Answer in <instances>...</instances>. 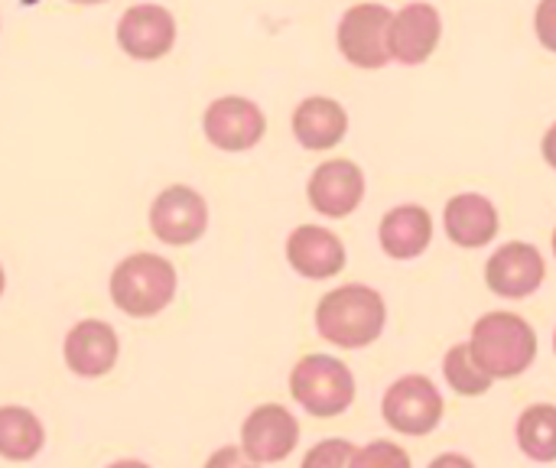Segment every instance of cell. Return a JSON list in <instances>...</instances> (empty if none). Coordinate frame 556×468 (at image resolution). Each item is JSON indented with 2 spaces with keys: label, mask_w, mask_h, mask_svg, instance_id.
<instances>
[{
  "label": "cell",
  "mask_w": 556,
  "mask_h": 468,
  "mask_svg": "<svg viewBox=\"0 0 556 468\" xmlns=\"http://www.w3.org/2000/svg\"><path fill=\"white\" fill-rule=\"evenodd\" d=\"M443 36L440 10L427 0H414L394 13L391 23V59L401 65H420L437 52Z\"/></svg>",
  "instance_id": "12"
},
{
  "label": "cell",
  "mask_w": 556,
  "mask_h": 468,
  "mask_svg": "<svg viewBox=\"0 0 556 468\" xmlns=\"http://www.w3.org/2000/svg\"><path fill=\"white\" fill-rule=\"evenodd\" d=\"M554 349H556V336H554Z\"/></svg>",
  "instance_id": "32"
},
{
  "label": "cell",
  "mask_w": 556,
  "mask_h": 468,
  "mask_svg": "<svg viewBox=\"0 0 556 468\" xmlns=\"http://www.w3.org/2000/svg\"><path fill=\"white\" fill-rule=\"evenodd\" d=\"M349 468H410V456L397 443L375 440V443H365L352 453Z\"/></svg>",
  "instance_id": "22"
},
{
  "label": "cell",
  "mask_w": 556,
  "mask_h": 468,
  "mask_svg": "<svg viewBox=\"0 0 556 468\" xmlns=\"http://www.w3.org/2000/svg\"><path fill=\"white\" fill-rule=\"evenodd\" d=\"M554 251H556V231H554Z\"/></svg>",
  "instance_id": "31"
},
{
  "label": "cell",
  "mask_w": 556,
  "mask_h": 468,
  "mask_svg": "<svg viewBox=\"0 0 556 468\" xmlns=\"http://www.w3.org/2000/svg\"><path fill=\"white\" fill-rule=\"evenodd\" d=\"M117 362V332L101 319H85L65 336V365L78 378H101Z\"/></svg>",
  "instance_id": "15"
},
{
  "label": "cell",
  "mask_w": 556,
  "mask_h": 468,
  "mask_svg": "<svg viewBox=\"0 0 556 468\" xmlns=\"http://www.w3.org/2000/svg\"><path fill=\"white\" fill-rule=\"evenodd\" d=\"M384 322H388V306L381 293L365 283L336 287L316 306L319 336L339 349H368L375 339H381Z\"/></svg>",
  "instance_id": "1"
},
{
  "label": "cell",
  "mask_w": 556,
  "mask_h": 468,
  "mask_svg": "<svg viewBox=\"0 0 556 468\" xmlns=\"http://www.w3.org/2000/svg\"><path fill=\"white\" fill-rule=\"evenodd\" d=\"M300 443V423L296 417L280 407V404H264L257 407L244 427H241V450L248 453V459H254L257 466H270V463H283Z\"/></svg>",
  "instance_id": "10"
},
{
  "label": "cell",
  "mask_w": 556,
  "mask_h": 468,
  "mask_svg": "<svg viewBox=\"0 0 556 468\" xmlns=\"http://www.w3.org/2000/svg\"><path fill=\"white\" fill-rule=\"evenodd\" d=\"M290 394L309 417L329 420L352 407L355 378L349 365L332 355H306L290 371Z\"/></svg>",
  "instance_id": "4"
},
{
  "label": "cell",
  "mask_w": 556,
  "mask_h": 468,
  "mask_svg": "<svg viewBox=\"0 0 556 468\" xmlns=\"http://www.w3.org/2000/svg\"><path fill=\"white\" fill-rule=\"evenodd\" d=\"M176 296V270L160 254H130L111 274V300L121 313L134 319H150L163 313Z\"/></svg>",
  "instance_id": "3"
},
{
  "label": "cell",
  "mask_w": 556,
  "mask_h": 468,
  "mask_svg": "<svg viewBox=\"0 0 556 468\" xmlns=\"http://www.w3.org/2000/svg\"><path fill=\"white\" fill-rule=\"evenodd\" d=\"M349 130V114L336 98L313 94L293 111V137L306 150H332Z\"/></svg>",
  "instance_id": "18"
},
{
  "label": "cell",
  "mask_w": 556,
  "mask_h": 468,
  "mask_svg": "<svg viewBox=\"0 0 556 468\" xmlns=\"http://www.w3.org/2000/svg\"><path fill=\"white\" fill-rule=\"evenodd\" d=\"M544 274H547V264H544L541 251L528 241L502 244L485 264L489 290L505 300H525V296L538 293L544 283Z\"/></svg>",
  "instance_id": "9"
},
{
  "label": "cell",
  "mask_w": 556,
  "mask_h": 468,
  "mask_svg": "<svg viewBox=\"0 0 556 468\" xmlns=\"http://www.w3.org/2000/svg\"><path fill=\"white\" fill-rule=\"evenodd\" d=\"M355 446L349 440H323L313 446L300 468H349Z\"/></svg>",
  "instance_id": "23"
},
{
  "label": "cell",
  "mask_w": 556,
  "mask_h": 468,
  "mask_svg": "<svg viewBox=\"0 0 556 468\" xmlns=\"http://www.w3.org/2000/svg\"><path fill=\"white\" fill-rule=\"evenodd\" d=\"M443 375H446V384L463 394V397H482L485 391H492V375L482 371V365L476 362L469 342H459L446 352L443 358Z\"/></svg>",
  "instance_id": "21"
},
{
  "label": "cell",
  "mask_w": 556,
  "mask_h": 468,
  "mask_svg": "<svg viewBox=\"0 0 556 468\" xmlns=\"http://www.w3.org/2000/svg\"><path fill=\"white\" fill-rule=\"evenodd\" d=\"M394 10L384 3H355L339 20V52L358 68H381L391 62Z\"/></svg>",
  "instance_id": "5"
},
{
  "label": "cell",
  "mask_w": 556,
  "mask_h": 468,
  "mask_svg": "<svg viewBox=\"0 0 556 468\" xmlns=\"http://www.w3.org/2000/svg\"><path fill=\"white\" fill-rule=\"evenodd\" d=\"M117 42L130 59H163L176 42V20L160 3H137L117 20Z\"/></svg>",
  "instance_id": "11"
},
{
  "label": "cell",
  "mask_w": 556,
  "mask_h": 468,
  "mask_svg": "<svg viewBox=\"0 0 556 468\" xmlns=\"http://www.w3.org/2000/svg\"><path fill=\"white\" fill-rule=\"evenodd\" d=\"M309 202L326 218L352 215L365 199V173L352 160H326L309 176Z\"/></svg>",
  "instance_id": "13"
},
{
  "label": "cell",
  "mask_w": 556,
  "mask_h": 468,
  "mask_svg": "<svg viewBox=\"0 0 556 468\" xmlns=\"http://www.w3.org/2000/svg\"><path fill=\"white\" fill-rule=\"evenodd\" d=\"M469 349L485 375L518 378L538 358V336L518 313H485L469 336Z\"/></svg>",
  "instance_id": "2"
},
{
  "label": "cell",
  "mask_w": 556,
  "mask_h": 468,
  "mask_svg": "<svg viewBox=\"0 0 556 468\" xmlns=\"http://www.w3.org/2000/svg\"><path fill=\"white\" fill-rule=\"evenodd\" d=\"M443 225L453 244L459 248H482L498 235V208L492 199L479 192H463L446 202Z\"/></svg>",
  "instance_id": "16"
},
{
  "label": "cell",
  "mask_w": 556,
  "mask_h": 468,
  "mask_svg": "<svg viewBox=\"0 0 556 468\" xmlns=\"http://www.w3.org/2000/svg\"><path fill=\"white\" fill-rule=\"evenodd\" d=\"M0 293H3V270H0Z\"/></svg>",
  "instance_id": "30"
},
{
  "label": "cell",
  "mask_w": 556,
  "mask_h": 468,
  "mask_svg": "<svg viewBox=\"0 0 556 468\" xmlns=\"http://www.w3.org/2000/svg\"><path fill=\"white\" fill-rule=\"evenodd\" d=\"M427 468H476L466 456H459V453H443V456H437L433 463Z\"/></svg>",
  "instance_id": "26"
},
{
  "label": "cell",
  "mask_w": 556,
  "mask_h": 468,
  "mask_svg": "<svg viewBox=\"0 0 556 468\" xmlns=\"http://www.w3.org/2000/svg\"><path fill=\"white\" fill-rule=\"evenodd\" d=\"M287 261L306 280H329L345 267V244L323 225H300L287 238Z\"/></svg>",
  "instance_id": "14"
},
{
  "label": "cell",
  "mask_w": 556,
  "mask_h": 468,
  "mask_svg": "<svg viewBox=\"0 0 556 468\" xmlns=\"http://www.w3.org/2000/svg\"><path fill=\"white\" fill-rule=\"evenodd\" d=\"M202 130L212 147H218L225 153H241V150H251L261 143V137L267 130V117L251 98L225 94L205 107Z\"/></svg>",
  "instance_id": "7"
},
{
  "label": "cell",
  "mask_w": 556,
  "mask_h": 468,
  "mask_svg": "<svg viewBox=\"0 0 556 468\" xmlns=\"http://www.w3.org/2000/svg\"><path fill=\"white\" fill-rule=\"evenodd\" d=\"M381 417L401 437H427L443 420V394L430 378L404 375L384 391Z\"/></svg>",
  "instance_id": "6"
},
{
  "label": "cell",
  "mask_w": 556,
  "mask_h": 468,
  "mask_svg": "<svg viewBox=\"0 0 556 468\" xmlns=\"http://www.w3.org/2000/svg\"><path fill=\"white\" fill-rule=\"evenodd\" d=\"M72 3H104V0H72Z\"/></svg>",
  "instance_id": "29"
},
{
  "label": "cell",
  "mask_w": 556,
  "mask_h": 468,
  "mask_svg": "<svg viewBox=\"0 0 556 468\" xmlns=\"http://www.w3.org/2000/svg\"><path fill=\"white\" fill-rule=\"evenodd\" d=\"M150 228L163 244L182 248L205 235L208 228V205L205 199L189 186H169L153 199L150 208Z\"/></svg>",
  "instance_id": "8"
},
{
  "label": "cell",
  "mask_w": 556,
  "mask_h": 468,
  "mask_svg": "<svg viewBox=\"0 0 556 468\" xmlns=\"http://www.w3.org/2000/svg\"><path fill=\"white\" fill-rule=\"evenodd\" d=\"M46 430L26 407H0V456L7 463H29L39 456Z\"/></svg>",
  "instance_id": "19"
},
{
  "label": "cell",
  "mask_w": 556,
  "mask_h": 468,
  "mask_svg": "<svg viewBox=\"0 0 556 468\" xmlns=\"http://www.w3.org/2000/svg\"><path fill=\"white\" fill-rule=\"evenodd\" d=\"M108 468H150L147 463H140V459H121V463H114V466Z\"/></svg>",
  "instance_id": "28"
},
{
  "label": "cell",
  "mask_w": 556,
  "mask_h": 468,
  "mask_svg": "<svg viewBox=\"0 0 556 468\" xmlns=\"http://www.w3.org/2000/svg\"><path fill=\"white\" fill-rule=\"evenodd\" d=\"M534 33L538 39L556 52V0H541L534 10Z\"/></svg>",
  "instance_id": "24"
},
{
  "label": "cell",
  "mask_w": 556,
  "mask_h": 468,
  "mask_svg": "<svg viewBox=\"0 0 556 468\" xmlns=\"http://www.w3.org/2000/svg\"><path fill=\"white\" fill-rule=\"evenodd\" d=\"M378 241L388 257L394 261H414L420 257L433 241V218L420 205H397L381 218Z\"/></svg>",
  "instance_id": "17"
},
{
  "label": "cell",
  "mask_w": 556,
  "mask_h": 468,
  "mask_svg": "<svg viewBox=\"0 0 556 468\" xmlns=\"http://www.w3.org/2000/svg\"><path fill=\"white\" fill-rule=\"evenodd\" d=\"M518 446L531 463H556V404H534L518 417Z\"/></svg>",
  "instance_id": "20"
},
{
  "label": "cell",
  "mask_w": 556,
  "mask_h": 468,
  "mask_svg": "<svg viewBox=\"0 0 556 468\" xmlns=\"http://www.w3.org/2000/svg\"><path fill=\"white\" fill-rule=\"evenodd\" d=\"M205 468H261L254 459H248V453L241 446H225L218 453H212V459Z\"/></svg>",
  "instance_id": "25"
},
{
  "label": "cell",
  "mask_w": 556,
  "mask_h": 468,
  "mask_svg": "<svg viewBox=\"0 0 556 468\" xmlns=\"http://www.w3.org/2000/svg\"><path fill=\"white\" fill-rule=\"evenodd\" d=\"M541 150H544V160L551 163L556 169V124H551V130L544 134V143H541Z\"/></svg>",
  "instance_id": "27"
}]
</instances>
